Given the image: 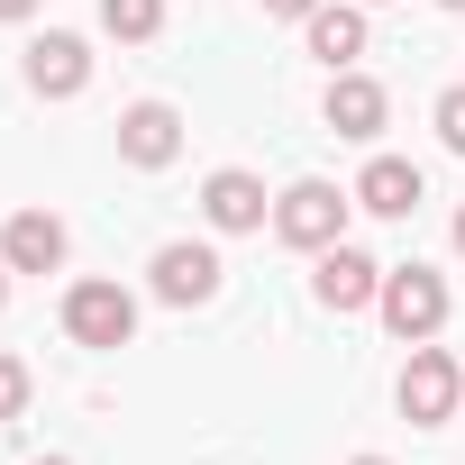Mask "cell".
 <instances>
[{
  "instance_id": "17",
  "label": "cell",
  "mask_w": 465,
  "mask_h": 465,
  "mask_svg": "<svg viewBox=\"0 0 465 465\" xmlns=\"http://www.w3.org/2000/svg\"><path fill=\"white\" fill-rule=\"evenodd\" d=\"M265 10H274V19H311V10H320V0H265Z\"/></svg>"
},
{
  "instance_id": "14",
  "label": "cell",
  "mask_w": 465,
  "mask_h": 465,
  "mask_svg": "<svg viewBox=\"0 0 465 465\" xmlns=\"http://www.w3.org/2000/svg\"><path fill=\"white\" fill-rule=\"evenodd\" d=\"M101 28L128 37V46H146V37L164 28V0H101Z\"/></svg>"
},
{
  "instance_id": "8",
  "label": "cell",
  "mask_w": 465,
  "mask_h": 465,
  "mask_svg": "<svg viewBox=\"0 0 465 465\" xmlns=\"http://www.w3.org/2000/svg\"><path fill=\"white\" fill-rule=\"evenodd\" d=\"M311 292H320L329 311H365V302L383 292V265H374L365 247H347V238H338V247H320V274H311Z\"/></svg>"
},
{
  "instance_id": "20",
  "label": "cell",
  "mask_w": 465,
  "mask_h": 465,
  "mask_svg": "<svg viewBox=\"0 0 465 465\" xmlns=\"http://www.w3.org/2000/svg\"><path fill=\"white\" fill-rule=\"evenodd\" d=\"M0 302H10V265H0Z\"/></svg>"
},
{
  "instance_id": "7",
  "label": "cell",
  "mask_w": 465,
  "mask_h": 465,
  "mask_svg": "<svg viewBox=\"0 0 465 465\" xmlns=\"http://www.w3.org/2000/svg\"><path fill=\"white\" fill-rule=\"evenodd\" d=\"M155 302H173V311H192V302H210L219 292V256L210 247H192V238H173V247H155Z\"/></svg>"
},
{
  "instance_id": "11",
  "label": "cell",
  "mask_w": 465,
  "mask_h": 465,
  "mask_svg": "<svg viewBox=\"0 0 465 465\" xmlns=\"http://www.w3.org/2000/svg\"><path fill=\"white\" fill-rule=\"evenodd\" d=\"M420 201H429V183H420L411 155H374V164L356 173V210H374V219H411Z\"/></svg>"
},
{
  "instance_id": "12",
  "label": "cell",
  "mask_w": 465,
  "mask_h": 465,
  "mask_svg": "<svg viewBox=\"0 0 465 465\" xmlns=\"http://www.w3.org/2000/svg\"><path fill=\"white\" fill-rule=\"evenodd\" d=\"M302 28H311V55H320L329 74H347V64L365 55V0H320Z\"/></svg>"
},
{
  "instance_id": "23",
  "label": "cell",
  "mask_w": 465,
  "mask_h": 465,
  "mask_svg": "<svg viewBox=\"0 0 465 465\" xmlns=\"http://www.w3.org/2000/svg\"><path fill=\"white\" fill-rule=\"evenodd\" d=\"M356 465H383V456H356Z\"/></svg>"
},
{
  "instance_id": "19",
  "label": "cell",
  "mask_w": 465,
  "mask_h": 465,
  "mask_svg": "<svg viewBox=\"0 0 465 465\" xmlns=\"http://www.w3.org/2000/svg\"><path fill=\"white\" fill-rule=\"evenodd\" d=\"M456 256H465V210H456Z\"/></svg>"
},
{
  "instance_id": "2",
  "label": "cell",
  "mask_w": 465,
  "mask_h": 465,
  "mask_svg": "<svg viewBox=\"0 0 465 465\" xmlns=\"http://www.w3.org/2000/svg\"><path fill=\"white\" fill-rule=\"evenodd\" d=\"M347 210H356V192H338V183H292V192L274 201V238L302 247V256H320V247L347 238Z\"/></svg>"
},
{
  "instance_id": "22",
  "label": "cell",
  "mask_w": 465,
  "mask_h": 465,
  "mask_svg": "<svg viewBox=\"0 0 465 465\" xmlns=\"http://www.w3.org/2000/svg\"><path fill=\"white\" fill-rule=\"evenodd\" d=\"M37 465H64V456H37Z\"/></svg>"
},
{
  "instance_id": "18",
  "label": "cell",
  "mask_w": 465,
  "mask_h": 465,
  "mask_svg": "<svg viewBox=\"0 0 465 465\" xmlns=\"http://www.w3.org/2000/svg\"><path fill=\"white\" fill-rule=\"evenodd\" d=\"M28 10H37V0H0V19H28Z\"/></svg>"
},
{
  "instance_id": "4",
  "label": "cell",
  "mask_w": 465,
  "mask_h": 465,
  "mask_svg": "<svg viewBox=\"0 0 465 465\" xmlns=\"http://www.w3.org/2000/svg\"><path fill=\"white\" fill-rule=\"evenodd\" d=\"M456 401H465V365H456L447 347H429V338H420V347H411V365H401V411H411L420 429H438Z\"/></svg>"
},
{
  "instance_id": "24",
  "label": "cell",
  "mask_w": 465,
  "mask_h": 465,
  "mask_svg": "<svg viewBox=\"0 0 465 465\" xmlns=\"http://www.w3.org/2000/svg\"><path fill=\"white\" fill-rule=\"evenodd\" d=\"M365 10H383V0H365Z\"/></svg>"
},
{
  "instance_id": "3",
  "label": "cell",
  "mask_w": 465,
  "mask_h": 465,
  "mask_svg": "<svg viewBox=\"0 0 465 465\" xmlns=\"http://www.w3.org/2000/svg\"><path fill=\"white\" fill-rule=\"evenodd\" d=\"M64 338L74 347H128L137 338V302L119 283H74L64 292Z\"/></svg>"
},
{
  "instance_id": "15",
  "label": "cell",
  "mask_w": 465,
  "mask_h": 465,
  "mask_svg": "<svg viewBox=\"0 0 465 465\" xmlns=\"http://www.w3.org/2000/svg\"><path fill=\"white\" fill-rule=\"evenodd\" d=\"M19 411H28V365L0 356V420H19Z\"/></svg>"
},
{
  "instance_id": "6",
  "label": "cell",
  "mask_w": 465,
  "mask_h": 465,
  "mask_svg": "<svg viewBox=\"0 0 465 465\" xmlns=\"http://www.w3.org/2000/svg\"><path fill=\"white\" fill-rule=\"evenodd\" d=\"M0 265H10V274H55L64 265V219L55 210H10V228H0Z\"/></svg>"
},
{
  "instance_id": "13",
  "label": "cell",
  "mask_w": 465,
  "mask_h": 465,
  "mask_svg": "<svg viewBox=\"0 0 465 465\" xmlns=\"http://www.w3.org/2000/svg\"><path fill=\"white\" fill-rule=\"evenodd\" d=\"M383 110H392V101H383L374 74H338V83H329V128H338V137H356V146L383 137Z\"/></svg>"
},
{
  "instance_id": "1",
  "label": "cell",
  "mask_w": 465,
  "mask_h": 465,
  "mask_svg": "<svg viewBox=\"0 0 465 465\" xmlns=\"http://www.w3.org/2000/svg\"><path fill=\"white\" fill-rule=\"evenodd\" d=\"M374 311H383V329H392L401 347H420V338H438V329H447V283H438L429 265H383Z\"/></svg>"
},
{
  "instance_id": "16",
  "label": "cell",
  "mask_w": 465,
  "mask_h": 465,
  "mask_svg": "<svg viewBox=\"0 0 465 465\" xmlns=\"http://www.w3.org/2000/svg\"><path fill=\"white\" fill-rule=\"evenodd\" d=\"M438 137L465 155V83H456V92H438Z\"/></svg>"
},
{
  "instance_id": "9",
  "label": "cell",
  "mask_w": 465,
  "mask_h": 465,
  "mask_svg": "<svg viewBox=\"0 0 465 465\" xmlns=\"http://www.w3.org/2000/svg\"><path fill=\"white\" fill-rule=\"evenodd\" d=\"M28 83H37L46 101H74V92L92 83V46H83L74 28H46V37L28 46Z\"/></svg>"
},
{
  "instance_id": "21",
  "label": "cell",
  "mask_w": 465,
  "mask_h": 465,
  "mask_svg": "<svg viewBox=\"0 0 465 465\" xmlns=\"http://www.w3.org/2000/svg\"><path fill=\"white\" fill-rule=\"evenodd\" d=\"M438 10H465V0H438Z\"/></svg>"
},
{
  "instance_id": "10",
  "label": "cell",
  "mask_w": 465,
  "mask_h": 465,
  "mask_svg": "<svg viewBox=\"0 0 465 465\" xmlns=\"http://www.w3.org/2000/svg\"><path fill=\"white\" fill-rule=\"evenodd\" d=\"M119 155L128 164H173L183 155V119H173V101H137V110H119Z\"/></svg>"
},
{
  "instance_id": "5",
  "label": "cell",
  "mask_w": 465,
  "mask_h": 465,
  "mask_svg": "<svg viewBox=\"0 0 465 465\" xmlns=\"http://www.w3.org/2000/svg\"><path fill=\"white\" fill-rule=\"evenodd\" d=\"M201 219H210V228H228V238H247V228H265V219H274V192H265L256 173L228 164V173H210V183H201Z\"/></svg>"
}]
</instances>
